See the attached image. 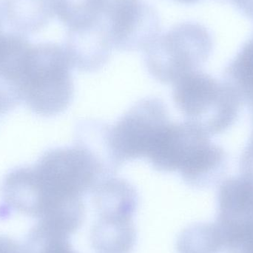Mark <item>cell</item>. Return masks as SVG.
<instances>
[{
	"instance_id": "e0dca14e",
	"label": "cell",
	"mask_w": 253,
	"mask_h": 253,
	"mask_svg": "<svg viewBox=\"0 0 253 253\" xmlns=\"http://www.w3.org/2000/svg\"><path fill=\"white\" fill-rule=\"evenodd\" d=\"M69 236L44 224L37 223L25 238V253H78L74 251Z\"/></svg>"
},
{
	"instance_id": "2e32d148",
	"label": "cell",
	"mask_w": 253,
	"mask_h": 253,
	"mask_svg": "<svg viewBox=\"0 0 253 253\" xmlns=\"http://www.w3.org/2000/svg\"><path fill=\"white\" fill-rule=\"evenodd\" d=\"M53 6L54 14L68 29L104 20L96 0H53Z\"/></svg>"
},
{
	"instance_id": "52a82bcc",
	"label": "cell",
	"mask_w": 253,
	"mask_h": 253,
	"mask_svg": "<svg viewBox=\"0 0 253 253\" xmlns=\"http://www.w3.org/2000/svg\"><path fill=\"white\" fill-rule=\"evenodd\" d=\"M215 225L232 253L253 238V182L245 177L222 183L218 194Z\"/></svg>"
},
{
	"instance_id": "7a4b0ae2",
	"label": "cell",
	"mask_w": 253,
	"mask_h": 253,
	"mask_svg": "<svg viewBox=\"0 0 253 253\" xmlns=\"http://www.w3.org/2000/svg\"><path fill=\"white\" fill-rule=\"evenodd\" d=\"M71 60L65 47L56 43L32 45L24 70L23 101L35 114L58 115L74 96Z\"/></svg>"
},
{
	"instance_id": "ba28073f",
	"label": "cell",
	"mask_w": 253,
	"mask_h": 253,
	"mask_svg": "<svg viewBox=\"0 0 253 253\" xmlns=\"http://www.w3.org/2000/svg\"><path fill=\"white\" fill-rule=\"evenodd\" d=\"M113 47L122 51L144 50L160 32L154 7L138 0L107 24Z\"/></svg>"
},
{
	"instance_id": "8fae6325",
	"label": "cell",
	"mask_w": 253,
	"mask_h": 253,
	"mask_svg": "<svg viewBox=\"0 0 253 253\" xmlns=\"http://www.w3.org/2000/svg\"><path fill=\"white\" fill-rule=\"evenodd\" d=\"M90 193L98 217L132 218L136 212L138 193L126 179L114 176L104 178Z\"/></svg>"
},
{
	"instance_id": "9a60e30c",
	"label": "cell",
	"mask_w": 253,
	"mask_h": 253,
	"mask_svg": "<svg viewBox=\"0 0 253 253\" xmlns=\"http://www.w3.org/2000/svg\"><path fill=\"white\" fill-rule=\"evenodd\" d=\"M178 253H227L215 223H196L184 229L176 242Z\"/></svg>"
},
{
	"instance_id": "cb8c5ba5",
	"label": "cell",
	"mask_w": 253,
	"mask_h": 253,
	"mask_svg": "<svg viewBox=\"0 0 253 253\" xmlns=\"http://www.w3.org/2000/svg\"><path fill=\"white\" fill-rule=\"evenodd\" d=\"M176 1L181 3H185V4H191V3L196 2L199 0H176Z\"/></svg>"
},
{
	"instance_id": "3957f363",
	"label": "cell",
	"mask_w": 253,
	"mask_h": 253,
	"mask_svg": "<svg viewBox=\"0 0 253 253\" xmlns=\"http://www.w3.org/2000/svg\"><path fill=\"white\" fill-rule=\"evenodd\" d=\"M212 43L211 33L201 24H178L159 34L144 49L146 67L158 81L174 84L206 62Z\"/></svg>"
},
{
	"instance_id": "9c48e42d",
	"label": "cell",
	"mask_w": 253,
	"mask_h": 253,
	"mask_svg": "<svg viewBox=\"0 0 253 253\" xmlns=\"http://www.w3.org/2000/svg\"><path fill=\"white\" fill-rule=\"evenodd\" d=\"M65 50L73 68L95 72L103 68L111 57L113 45L105 21L68 29Z\"/></svg>"
},
{
	"instance_id": "603a6c76",
	"label": "cell",
	"mask_w": 253,
	"mask_h": 253,
	"mask_svg": "<svg viewBox=\"0 0 253 253\" xmlns=\"http://www.w3.org/2000/svg\"><path fill=\"white\" fill-rule=\"evenodd\" d=\"M216 1L224 3V4H232V5L234 6L236 3L237 2L238 0H216Z\"/></svg>"
},
{
	"instance_id": "7402d4cb",
	"label": "cell",
	"mask_w": 253,
	"mask_h": 253,
	"mask_svg": "<svg viewBox=\"0 0 253 253\" xmlns=\"http://www.w3.org/2000/svg\"><path fill=\"white\" fill-rule=\"evenodd\" d=\"M232 253H253V238Z\"/></svg>"
},
{
	"instance_id": "d4e9b609",
	"label": "cell",
	"mask_w": 253,
	"mask_h": 253,
	"mask_svg": "<svg viewBox=\"0 0 253 253\" xmlns=\"http://www.w3.org/2000/svg\"><path fill=\"white\" fill-rule=\"evenodd\" d=\"M1 10H0V29H1ZM2 33L1 32V30H0V48H1V41H2V37H3Z\"/></svg>"
},
{
	"instance_id": "30bf717a",
	"label": "cell",
	"mask_w": 253,
	"mask_h": 253,
	"mask_svg": "<svg viewBox=\"0 0 253 253\" xmlns=\"http://www.w3.org/2000/svg\"><path fill=\"white\" fill-rule=\"evenodd\" d=\"M31 47L22 34H5L0 52V114L23 101L24 70Z\"/></svg>"
},
{
	"instance_id": "6da1fadb",
	"label": "cell",
	"mask_w": 253,
	"mask_h": 253,
	"mask_svg": "<svg viewBox=\"0 0 253 253\" xmlns=\"http://www.w3.org/2000/svg\"><path fill=\"white\" fill-rule=\"evenodd\" d=\"M106 178L81 147L52 149L34 166L16 168L6 175L0 218L19 212L71 236L84 221L83 196Z\"/></svg>"
},
{
	"instance_id": "44dd1931",
	"label": "cell",
	"mask_w": 253,
	"mask_h": 253,
	"mask_svg": "<svg viewBox=\"0 0 253 253\" xmlns=\"http://www.w3.org/2000/svg\"><path fill=\"white\" fill-rule=\"evenodd\" d=\"M236 7L244 16L253 20V0H241Z\"/></svg>"
},
{
	"instance_id": "277c9868",
	"label": "cell",
	"mask_w": 253,
	"mask_h": 253,
	"mask_svg": "<svg viewBox=\"0 0 253 253\" xmlns=\"http://www.w3.org/2000/svg\"><path fill=\"white\" fill-rule=\"evenodd\" d=\"M175 106L186 118L208 135L228 127L237 114L238 93L205 73L195 71L174 83Z\"/></svg>"
},
{
	"instance_id": "d6986e66",
	"label": "cell",
	"mask_w": 253,
	"mask_h": 253,
	"mask_svg": "<svg viewBox=\"0 0 253 253\" xmlns=\"http://www.w3.org/2000/svg\"><path fill=\"white\" fill-rule=\"evenodd\" d=\"M138 0H96L101 15L105 22Z\"/></svg>"
},
{
	"instance_id": "4fadbf2b",
	"label": "cell",
	"mask_w": 253,
	"mask_h": 253,
	"mask_svg": "<svg viewBox=\"0 0 253 253\" xmlns=\"http://www.w3.org/2000/svg\"><path fill=\"white\" fill-rule=\"evenodd\" d=\"M90 233L92 247L97 253H130L136 243L132 218L98 217Z\"/></svg>"
},
{
	"instance_id": "5bb4252c",
	"label": "cell",
	"mask_w": 253,
	"mask_h": 253,
	"mask_svg": "<svg viewBox=\"0 0 253 253\" xmlns=\"http://www.w3.org/2000/svg\"><path fill=\"white\" fill-rule=\"evenodd\" d=\"M3 7L10 25L25 34L40 31L54 14L53 0H4Z\"/></svg>"
},
{
	"instance_id": "ac0fdd59",
	"label": "cell",
	"mask_w": 253,
	"mask_h": 253,
	"mask_svg": "<svg viewBox=\"0 0 253 253\" xmlns=\"http://www.w3.org/2000/svg\"><path fill=\"white\" fill-rule=\"evenodd\" d=\"M227 75L238 95L240 92L253 99V34L232 61Z\"/></svg>"
},
{
	"instance_id": "ffe728a7",
	"label": "cell",
	"mask_w": 253,
	"mask_h": 253,
	"mask_svg": "<svg viewBox=\"0 0 253 253\" xmlns=\"http://www.w3.org/2000/svg\"><path fill=\"white\" fill-rule=\"evenodd\" d=\"M0 253H25L23 246L6 236H0Z\"/></svg>"
},
{
	"instance_id": "7c38bea8",
	"label": "cell",
	"mask_w": 253,
	"mask_h": 253,
	"mask_svg": "<svg viewBox=\"0 0 253 253\" xmlns=\"http://www.w3.org/2000/svg\"><path fill=\"white\" fill-rule=\"evenodd\" d=\"M111 132V126L93 120L80 122L76 129L75 145L97 162L106 177L114 176L122 165L113 147Z\"/></svg>"
},
{
	"instance_id": "8992f818",
	"label": "cell",
	"mask_w": 253,
	"mask_h": 253,
	"mask_svg": "<svg viewBox=\"0 0 253 253\" xmlns=\"http://www.w3.org/2000/svg\"><path fill=\"white\" fill-rule=\"evenodd\" d=\"M170 123L161 99H141L111 126V141L121 164L147 158L163 129Z\"/></svg>"
},
{
	"instance_id": "5b68a950",
	"label": "cell",
	"mask_w": 253,
	"mask_h": 253,
	"mask_svg": "<svg viewBox=\"0 0 253 253\" xmlns=\"http://www.w3.org/2000/svg\"><path fill=\"white\" fill-rule=\"evenodd\" d=\"M215 145L209 135L185 122L169 123L147 159L156 170L177 172L181 177L200 170L211 160Z\"/></svg>"
}]
</instances>
